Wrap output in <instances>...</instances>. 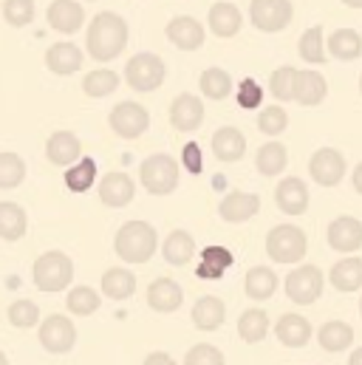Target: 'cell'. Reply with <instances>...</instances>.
Masks as SVG:
<instances>
[{"label": "cell", "instance_id": "8992f818", "mask_svg": "<svg viewBox=\"0 0 362 365\" xmlns=\"http://www.w3.org/2000/svg\"><path fill=\"white\" fill-rule=\"evenodd\" d=\"M267 252L274 264H300L309 252V238L294 224H280L267 235Z\"/></svg>", "mask_w": 362, "mask_h": 365}, {"label": "cell", "instance_id": "11a10c76", "mask_svg": "<svg viewBox=\"0 0 362 365\" xmlns=\"http://www.w3.org/2000/svg\"><path fill=\"white\" fill-rule=\"evenodd\" d=\"M0 365H9V357H6L3 351H0Z\"/></svg>", "mask_w": 362, "mask_h": 365}, {"label": "cell", "instance_id": "d6a6232c", "mask_svg": "<svg viewBox=\"0 0 362 365\" xmlns=\"http://www.w3.org/2000/svg\"><path fill=\"white\" fill-rule=\"evenodd\" d=\"M286 165H289V150H286V145H280V142H267V145L258 150V156H255V168H258V173L267 176V179L280 176V173L286 170Z\"/></svg>", "mask_w": 362, "mask_h": 365}, {"label": "cell", "instance_id": "9a60e30c", "mask_svg": "<svg viewBox=\"0 0 362 365\" xmlns=\"http://www.w3.org/2000/svg\"><path fill=\"white\" fill-rule=\"evenodd\" d=\"M136 195V184L128 173L122 170H113V173H105L102 182H99V201L110 210H119V207H128Z\"/></svg>", "mask_w": 362, "mask_h": 365}, {"label": "cell", "instance_id": "8fae6325", "mask_svg": "<svg viewBox=\"0 0 362 365\" xmlns=\"http://www.w3.org/2000/svg\"><path fill=\"white\" fill-rule=\"evenodd\" d=\"M346 170H348L346 156L337 148H320L309 159V176L320 187H337L346 179Z\"/></svg>", "mask_w": 362, "mask_h": 365}, {"label": "cell", "instance_id": "60d3db41", "mask_svg": "<svg viewBox=\"0 0 362 365\" xmlns=\"http://www.w3.org/2000/svg\"><path fill=\"white\" fill-rule=\"evenodd\" d=\"M66 306H68L71 314H77V317H88V314H93V312L102 306V297H99V292L90 289V286H77V289L68 292Z\"/></svg>", "mask_w": 362, "mask_h": 365}, {"label": "cell", "instance_id": "ac0fdd59", "mask_svg": "<svg viewBox=\"0 0 362 365\" xmlns=\"http://www.w3.org/2000/svg\"><path fill=\"white\" fill-rule=\"evenodd\" d=\"M274 204L286 215H303L309 210V187L303 179L289 176L274 187Z\"/></svg>", "mask_w": 362, "mask_h": 365}, {"label": "cell", "instance_id": "bcb514c9", "mask_svg": "<svg viewBox=\"0 0 362 365\" xmlns=\"http://www.w3.org/2000/svg\"><path fill=\"white\" fill-rule=\"evenodd\" d=\"M289 128V113L280 108V105H269L261 110L258 116V130L267 133V136H280L283 130Z\"/></svg>", "mask_w": 362, "mask_h": 365}, {"label": "cell", "instance_id": "7dc6e473", "mask_svg": "<svg viewBox=\"0 0 362 365\" xmlns=\"http://www.w3.org/2000/svg\"><path fill=\"white\" fill-rule=\"evenodd\" d=\"M184 365H227L221 349L210 346V343H198L184 354Z\"/></svg>", "mask_w": 362, "mask_h": 365}, {"label": "cell", "instance_id": "d6986e66", "mask_svg": "<svg viewBox=\"0 0 362 365\" xmlns=\"http://www.w3.org/2000/svg\"><path fill=\"white\" fill-rule=\"evenodd\" d=\"M46 156H48L51 165L68 168V165H74L83 156V142L71 130H54L48 136V142H46Z\"/></svg>", "mask_w": 362, "mask_h": 365}, {"label": "cell", "instance_id": "ab89813d", "mask_svg": "<svg viewBox=\"0 0 362 365\" xmlns=\"http://www.w3.org/2000/svg\"><path fill=\"white\" fill-rule=\"evenodd\" d=\"M119 74L110 71V68H96L88 71L86 80H83V91L88 93L90 99H102V96H110V93L119 88Z\"/></svg>", "mask_w": 362, "mask_h": 365}, {"label": "cell", "instance_id": "f546056e", "mask_svg": "<svg viewBox=\"0 0 362 365\" xmlns=\"http://www.w3.org/2000/svg\"><path fill=\"white\" fill-rule=\"evenodd\" d=\"M329 54L334 60H343V63L360 60L362 57L360 31H354V29H337V31H331L329 34Z\"/></svg>", "mask_w": 362, "mask_h": 365}, {"label": "cell", "instance_id": "5bb4252c", "mask_svg": "<svg viewBox=\"0 0 362 365\" xmlns=\"http://www.w3.org/2000/svg\"><path fill=\"white\" fill-rule=\"evenodd\" d=\"M170 125L179 133H192L204 125V102L195 93H179L170 102Z\"/></svg>", "mask_w": 362, "mask_h": 365}, {"label": "cell", "instance_id": "7bdbcfd3", "mask_svg": "<svg viewBox=\"0 0 362 365\" xmlns=\"http://www.w3.org/2000/svg\"><path fill=\"white\" fill-rule=\"evenodd\" d=\"M6 317L14 329H31L40 323V309L34 300H14L9 309H6Z\"/></svg>", "mask_w": 362, "mask_h": 365}, {"label": "cell", "instance_id": "74e56055", "mask_svg": "<svg viewBox=\"0 0 362 365\" xmlns=\"http://www.w3.org/2000/svg\"><path fill=\"white\" fill-rule=\"evenodd\" d=\"M244 289L252 300H269L272 294L277 292V274L267 269V267H252L247 272V280H244Z\"/></svg>", "mask_w": 362, "mask_h": 365}, {"label": "cell", "instance_id": "5b68a950", "mask_svg": "<svg viewBox=\"0 0 362 365\" xmlns=\"http://www.w3.org/2000/svg\"><path fill=\"white\" fill-rule=\"evenodd\" d=\"M165 77H167V66L153 51H139L125 66V83L139 93H150L156 88H162Z\"/></svg>", "mask_w": 362, "mask_h": 365}, {"label": "cell", "instance_id": "e0dca14e", "mask_svg": "<svg viewBox=\"0 0 362 365\" xmlns=\"http://www.w3.org/2000/svg\"><path fill=\"white\" fill-rule=\"evenodd\" d=\"M46 20L60 34H77L80 26L86 23V9L77 0H54L46 11Z\"/></svg>", "mask_w": 362, "mask_h": 365}, {"label": "cell", "instance_id": "30bf717a", "mask_svg": "<svg viewBox=\"0 0 362 365\" xmlns=\"http://www.w3.org/2000/svg\"><path fill=\"white\" fill-rule=\"evenodd\" d=\"M40 346L51 354H68L77 346V329L66 314H51L40 323Z\"/></svg>", "mask_w": 362, "mask_h": 365}, {"label": "cell", "instance_id": "ee69618b", "mask_svg": "<svg viewBox=\"0 0 362 365\" xmlns=\"http://www.w3.org/2000/svg\"><path fill=\"white\" fill-rule=\"evenodd\" d=\"M37 9H34V0H3V20L11 26V29H23L34 20Z\"/></svg>", "mask_w": 362, "mask_h": 365}, {"label": "cell", "instance_id": "1f68e13d", "mask_svg": "<svg viewBox=\"0 0 362 365\" xmlns=\"http://www.w3.org/2000/svg\"><path fill=\"white\" fill-rule=\"evenodd\" d=\"M162 255H165V261L173 264V267L190 264L192 255H195V241H192V235H190L187 230H173V232L165 238V244H162Z\"/></svg>", "mask_w": 362, "mask_h": 365}, {"label": "cell", "instance_id": "cb8c5ba5", "mask_svg": "<svg viewBox=\"0 0 362 365\" xmlns=\"http://www.w3.org/2000/svg\"><path fill=\"white\" fill-rule=\"evenodd\" d=\"M190 317H192V326H195L198 331H215V329H221L224 320H227V306H224L221 297L204 294V297L195 300Z\"/></svg>", "mask_w": 362, "mask_h": 365}, {"label": "cell", "instance_id": "d590c367", "mask_svg": "<svg viewBox=\"0 0 362 365\" xmlns=\"http://www.w3.org/2000/svg\"><path fill=\"white\" fill-rule=\"evenodd\" d=\"M297 54L309 66H323L326 63V43H323V26H311L300 34L297 40Z\"/></svg>", "mask_w": 362, "mask_h": 365}, {"label": "cell", "instance_id": "9f6ffc18", "mask_svg": "<svg viewBox=\"0 0 362 365\" xmlns=\"http://www.w3.org/2000/svg\"><path fill=\"white\" fill-rule=\"evenodd\" d=\"M360 93H362V77H360Z\"/></svg>", "mask_w": 362, "mask_h": 365}, {"label": "cell", "instance_id": "816d5d0a", "mask_svg": "<svg viewBox=\"0 0 362 365\" xmlns=\"http://www.w3.org/2000/svg\"><path fill=\"white\" fill-rule=\"evenodd\" d=\"M351 184H354V190L362 195V162L354 168V173H351Z\"/></svg>", "mask_w": 362, "mask_h": 365}, {"label": "cell", "instance_id": "9c48e42d", "mask_svg": "<svg viewBox=\"0 0 362 365\" xmlns=\"http://www.w3.org/2000/svg\"><path fill=\"white\" fill-rule=\"evenodd\" d=\"M291 17H294L291 0H252L249 3V20L264 34L283 31L291 23Z\"/></svg>", "mask_w": 362, "mask_h": 365}, {"label": "cell", "instance_id": "681fc988", "mask_svg": "<svg viewBox=\"0 0 362 365\" xmlns=\"http://www.w3.org/2000/svg\"><path fill=\"white\" fill-rule=\"evenodd\" d=\"M181 159H184V168H187L192 176H198V173L204 170V162H201V148H198L195 142H187V145H184V156H181Z\"/></svg>", "mask_w": 362, "mask_h": 365}, {"label": "cell", "instance_id": "4fadbf2b", "mask_svg": "<svg viewBox=\"0 0 362 365\" xmlns=\"http://www.w3.org/2000/svg\"><path fill=\"white\" fill-rule=\"evenodd\" d=\"M258 210H261V195L258 192H241V190L227 192L218 204V215L227 224H244V221L255 218Z\"/></svg>", "mask_w": 362, "mask_h": 365}, {"label": "cell", "instance_id": "7c38bea8", "mask_svg": "<svg viewBox=\"0 0 362 365\" xmlns=\"http://www.w3.org/2000/svg\"><path fill=\"white\" fill-rule=\"evenodd\" d=\"M326 241L331 250L354 255L357 250H362V221L351 218V215H340L329 224L326 230Z\"/></svg>", "mask_w": 362, "mask_h": 365}, {"label": "cell", "instance_id": "db71d44e", "mask_svg": "<svg viewBox=\"0 0 362 365\" xmlns=\"http://www.w3.org/2000/svg\"><path fill=\"white\" fill-rule=\"evenodd\" d=\"M348 9H362V0H343Z\"/></svg>", "mask_w": 362, "mask_h": 365}, {"label": "cell", "instance_id": "2e32d148", "mask_svg": "<svg viewBox=\"0 0 362 365\" xmlns=\"http://www.w3.org/2000/svg\"><path fill=\"white\" fill-rule=\"evenodd\" d=\"M165 34H167V40H170L176 48H181V51H195V48H201V46H204V37H207L204 26H201L195 17H190V14L173 17V20L167 23Z\"/></svg>", "mask_w": 362, "mask_h": 365}, {"label": "cell", "instance_id": "484cf974", "mask_svg": "<svg viewBox=\"0 0 362 365\" xmlns=\"http://www.w3.org/2000/svg\"><path fill=\"white\" fill-rule=\"evenodd\" d=\"M329 83L320 71H294V102L303 108H314L326 99Z\"/></svg>", "mask_w": 362, "mask_h": 365}, {"label": "cell", "instance_id": "f6af8a7d", "mask_svg": "<svg viewBox=\"0 0 362 365\" xmlns=\"http://www.w3.org/2000/svg\"><path fill=\"white\" fill-rule=\"evenodd\" d=\"M294 71L291 66H280L272 71V80H269V91L274 99L280 102H291L294 99Z\"/></svg>", "mask_w": 362, "mask_h": 365}, {"label": "cell", "instance_id": "4dcf8cb0", "mask_svg": "<svg viewBox=\"0 0 362 365\" xmlns=\"http://www.w3.org/2000/svg\"><path fill=\"white\" fill-rule=\"evenodd\" d=\"M29 230V215L14 201H0V238L3 241H20Z\"/></svg>", "mask_w": 362, "mask_h": 365}, {"label": "cell", "instance_id": "f5cc1de1", "mask_svg": "<svg viewBox=\"0 0 362 365\" xmlns=\"http://www.w3.org/2000/svg\"><path fill=\"white\" fill-rule=\"evenodd\" d=\"M348 365H362V349H354L351 357H348Z\"/></svg>", "mask_w": 362, "mask_h": 365}, {"label": "cell", "instance_id": "277c9868", "mask_svg": "<svg viewBox=\"0 0 362 365\" xmlns=\"http://www.w3.org/2000/svg\"><path fill=\"white\" fill-rule=\"evenodd\" d=\"M179 162L170 153H153L139 165V182L150 195H170L179 187Z\"/></svg>", "mask_w": 362, "mask_h": 365}, {"label": "cell", "instance_id": "ffe728a7", "mask_svg": "<svg viewBox=\"0 0 362 365\" xmlns=\"http://www.w3.org/2000/svg\"><path fill=\"white\" fill-rule=\"evenodd\" d=\"M207 26H210V31L215 37L229 40L244 29V14H241V9L235 3H215L210 9V14H207Z\"/></svg>", "mask_w": 362, "mask_h": 365}, {"label": "cell", "instance_id": "6f0895ef", "mask_svg": "<svg viewBox=\"0 0 362 365\" xmlns=\"http://www.w3.org/2000/svg\"><path fill=\"white\" fill-rule=\"evenodd\" d=\"M360 314H362V300H360Z\"/></svg>", "mask_w": 362, "mask_h": 365}, {"label": "cell", "instance_id": "f35d334b", "mask_svg": "<svg viewBox=\"0 0 362 365\" xmlns=\"http://www.w3.org/2000/svg\"><path fill=\"white\" fill-rule=\"evenodd\" d=\"M96 184V162L93 159H77L74 165H68L66 170V187L71 192H88L90 187Z\"/></svg>", "mask_w": 362, "mask_h": 365}, {"label": "cell", "instance_id": "d4e9b609", "mask_svg": "<svg viewBox=\"0 0 362 365\" xmlns=\"http://www.w3.org/2000/svg\"><path fill=\"white\" fill-rule=\"evenodd\" d=\"M311 323L303 314H283L274 323V337L280 340V346L286 349H303L311 340Z\"/></svg>", "mask_w": 362, "mask_h": 365}, {"label": "cell", "instance_id": "52a82bcc", "mask_svg": "<svg viewBox=\"0 0 362 365\" xmlns=\"http://www.w3.org/2000/svg\"><path fill=\"white\" fill-rule=\"evenodd\" d=\"M108 125H110V130H113L116 136H122V139H139V136L148 133V128H150V113H148V108H145L142 102L128 99V102H119V105L108 113Z\"/></svg>", "mask_w": 362, "mask_h": 365}, {"label": "cell", "instance_id": "4316f807", "mask_svg": "<svg viewBox=\"0 0 362 365\" xmlns=\"http://www.w3.org/2000/svg\"><path fill=\"white\" fill-rule=\"evenodd\" d=\"M317 343H320L323 351H329V354H340V351L351 349V343H354V329H351L348 323H343V320H329V323L320 326V331H317Z\"/></svg>", "mask_w": 362, "mask_h": 365}, {"label": "cell", "instance_id": "44dd1931", "mask_svg": "<svg viewBox=\"0 0 362 365\" xmlns=\"http://www.w3.org/2000/svg\"><path fill=\"white\" fill-rule=\"evenodd\" d=\"M83 60H86V54H83L80 46H74V43H54V46L46 51V66H48V71L57 74V77H71V74H77V71L83 68Z\"/></svg>", "mask_w": 362, "mask_h": 365}, {"label": "cell", "instance_id": "83f0119b", "mask_svg": "<svg viewBox=\"0 0 362 365\" xmlns=\"http://www.w3.org/2000/svg\"><path fill=\"white\" fill-rule=\"evenodd\" d=\"M232 264H235V255L227 247H207V250H201V261L195 267V274L201 280H218Z\"/></svg>", "mask_w": 362, "mask_h": 365}, {"label": "cell", "instance_id": "c3c4849f", "mask_svg": "<svg viewBox=\"0 0 362 365\" xmlns=\"http://www.w3.org/2000/svg\"><path fill=\"white\" fill-rule=\"evenodd\" d=\"M261 102H264V88H261V83H255L252 77H247V80L238 83V105H241L244 110H255V108H261Z\"/></svg>", "mask_w": 362, "mask_h": 365}, {"label": "cell", "instance_id": "e575fe53", "mask_svg": "<svg viewBox=\"0 0 362 365\" xmlns=\"http://www.w3.org/2000/svg\"><path fill=\"white\" fill-rule=\"evenodd\" d=\"M136 292V274L130 269H108L102 274V294L110 300H128Z\"/></svg>", "mask_w": 362, "mask_h": 365}, {"label": "cell", "instance_id": "836d02e7", "mask_svg": "<svg viewBox=\"0 0 362 365\" xmlns=\"http://www.w3.org/2000/svg\"><path fill=\"white\" fill-rule=\"evenodd\" d=\"M238 334L244 343L255 346L269 334V314L264 309H247L238 320Z\"/></svg>", "mask_w": 362, "mask_h": 365}, {"label": "cell", "instance_id": "f1b7e54d", "mask_svg": "<svg viewBox=\"0 0 362 365\" xmlns=\"http://www.w3.org/2000/svg\"><path fill=\"white\" fill-rule=\"evenodd\" d=\"M329 280L337 292H357L362 289V258L348 255L343 261H337L329 272Z\"/></svg>", "mask_w": 362, "mask_h": 365}, {"label": "cell", "instance_id": "ba28073f", "mask_svg": "<svg viewBox=\"0 0 362 365\" xmlns=\"http://www.w3.org/2000/svg\"><path fill=\"white\" fill-rule=\"evenodd\" d=\"M323 286H326V277H323V272L317 267H311V264H306L300 269H291V272L286 274V294L297 306L317 303L320 294H323Z\"/></svg>", "mask_w": 362, "mask_h": 365}, {"label": "cell", "instance_id": "7402d4cb", "mask_svg": "<svg viewBox=\"0 0 362 365\" xmlns=\"http://www.w3.org/2000/svg\"><path fill=\"white\" fill-rule=\"evenodd\" d=\"M212 153H215L218 162H227V165L241 162L244 153H247V136L238 128H232V125L218 128L212 133Z\"/></svg>", "mask_w": 362, "mask_h": 365}, {"label": "cell", "instance_id": "7a4b0ae2", "mask_svg": "<svg viewBox=\"0 0 362 365\" xmlns=\"http://www.w3.org/2000/svg\"><path fill=\"white\" fill-rule=\"evenodd\" d=\"M159 250V235L148 221H128L116 230L113 252L125 264H148Z\"/></svg>", "mask_w": 362, "mask_h": 365}, {"label": "cell", "instance_id": "b9f144b4", "mask_svg": "<svg viewBox=\"0 0 362 365\" xmlns=\"http://www.w3.org/2000/svg\"><path fill=\"white\" fill-rule=\"evenodd\" d=\"M26 179V162L17 153H0V190H14Z\"/></svg>", "mask_w": 362, "mask_h": 365}, {"label": "cell", "instance_id": "603a6c76", "mask_svg": "<svg viewBox=\"0 0 362 365\" xmlns=\"http://www.w3.org/2000/svg\"><path fill=\"white\" fill-rule=\"evenodd\" d=\"M181 303H184V292L176 280L170 277H156L150 286H148V306L153 312H162V314H170L176 312Z\"/></svg>", "mask_w": 362, "mask_h": 365}, {"label": "cell", "instance_id": "f907efd6", "mask_svg": "<svg viewBox=\"0 0 362 365\" xmlns=\"http://www.w3.org/2000/svg\"><path fill=\"white\" fill-rule=\"evenodd\" d=\"M142 365H176V360H173L167 351H153V354L145 357V363Z\"/></svg>", "mask_w": 362, "mask_h": 365}, {"label": "cell", "instance_id": "3957f363", "mask_svg": "<svg viewBox=\"0 0 362 365\" xmlns=\"http://www.w3.org/2000/svg\"><path fill=\"white\" fill-rule=\"evenodd\" d=\"M31 280L46 294L63 292L74 280V261L66 252H43L31 267Z\"/></svg>", "mask_w": 362, "mask_h": 365}, {"label": "cell", "instance_id": "6da1fadb", "mask_svg": "<svg viewBox=\"0 0 362 365\" xmlns=\"http://www.w3.org/2000/svg\"><path fill=\"white\" fill-rule=\"evenodd\" d=\"M128 37H130V29H128L122 14L99 11V14H93V20L88 23L86 48H88V54L96 63H110V60H116L125 51Z\"/></svg>", "mask_w": 362, "mask_h": 365}, {"label": "cell", "instance_id": "8d00e7d4", "mask_svg": "<svg viewBox=\"0 0 362 365\" xmlns=\"http://www.w3.org/2000/svg\"><path fill=\"white\" fill-rule=\"evenodd\" d=\"M198 88H201V93H204L207 99H212V102H221V99H227V96L232 93V77H229L224 68L212 66V68H207V71L201 74V80H198Z\"/></svg>", "mask_w": 362, "mask_h": 365}]
</instances>
